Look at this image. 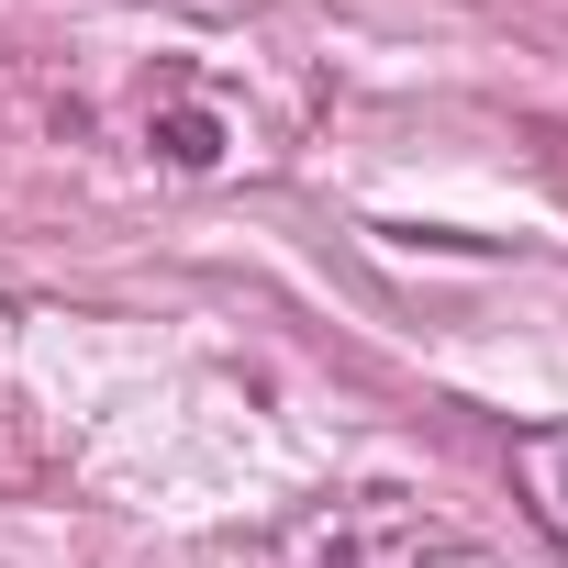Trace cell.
I'll list each match as a JSON object with an SVG mask.
<instances>
[{
	"instance_id": "obj_1",
	"label": "cell",
	"mask_w": 568,
	"mask_h": 568,
	"mask_svg": "<svg viewBox=\"0 0 568 568\" xmlns=\"http://www.w3.org/2000/svg\"><path fill=\"white\" fill-rule=\"evenodd\" d=\"M513 479H524V501H535V524L568 546V424H535L524 446H513Z\"/></svg>"
}]
</instances>
